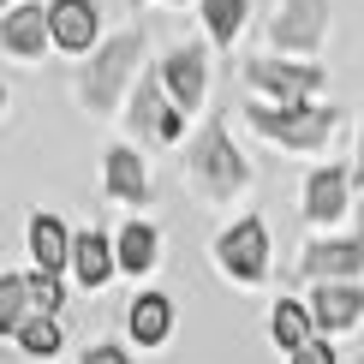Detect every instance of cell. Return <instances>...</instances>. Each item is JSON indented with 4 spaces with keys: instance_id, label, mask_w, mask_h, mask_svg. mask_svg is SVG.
I'll return each instance as SVG.
<instances>
[{
    "instance_id": "27",
    "label": "cell",
    "mask_w": 364,
    "mask_h": 364,
    "mask_svg": "<svg viewBox=\"0 0 364 364\" xmlns=\"http://www.w3.org/2000/svg\"><path fill=\"white\" fill-rule=\"evenodd\" d=\"M0 6H6V0H0Z\"/></svg>"
},
{
    "instance_id": "2",
    "label": "cell",
    "mask_w": 364,
    "mask_h": 364,
    "mask_svg": "<svg viewBox=\"0 0 364 364\" xmlns=\"http://www.w3.org/2000/svg\"><path fill=\"white\" fill-rule=\"evenodd\" d=\"M138 54H144V36H114L108 48L90 60V72H84V102L90 108H114V96H119V84L132 78Z\"/></svg>"
},
{
    "instance_id": "14",
    "label": "cell",
    "mask_w": 364,
    "mask_h": 364,
    "mask_svg": "<svg viewBox=\"0 0 364 364\" xmlns=\"http://www.w3.org/2000/svg\"><path fill=\"white\" fill-rule=\"evenodd\" d=\"M108 191L119 203H144L149 197V179H144V161L132 149H108Z\"/></svg>"
},
{
    "instance_id": "15",
    "label": "cell",
    "mask_w": 364,
    "mask_h": 364,
    "mask_svg": "<svg viewBox=\"0 0 364 364\" xmlns=\"http://www.w3.org/2000/svg\"><path fill=\"white\" fill-rule=\"evenodd\" d=\"M36 316V299H30V275H0V328L18 335V328Z\"/></svg>"
},
{
    "instance_id": "16",
    "label": "cell",
    "mask_w": 364,
    "mask_h": 364,
    "mask_svg": "<svg viewBox=\"0 0 364 364\" xmlns=\"http://www.w3.org/2000/svg\"><path fill=\"white\" fill-rule=\"evenodd\" d=\"M358 263H364V245H358V239H335V245H311L305 275H353Z\"/></svg>"
},
{
    "instance_id": "7",
    "label": "cell",
    "mask_w": 364,
    "mask_h": 364,
    "mask_svg": "<svg viewBox=\"0 0 364 364\" xmlns=\"http://www.w3.org/2000/svg\"><path fill=\"white\" fill-rule=\"evenodd\" d=\"M0 42H6L12 54L36 60V54L54 42V30H48V12H42V6H18V12H6V24H0Z\"/></svg>"
},
{
    "instance_id": "10",
    "label": "cell",
    "mask_w": 364,
    "mask_h": 364,
    "mask_svg": "<svg viewBox=\"0 0 364 364\" xmlns=\"http://www.w3.org/2000/svg\"><path fill=\"white\" fill-rule=\"evenodd\" d=\"M358 311H364V293L358 287H341V281L316 287V299H311V323L316 328H346V323H358Z\"/></svg>"
},
{
    "instance_id": "4",
    "label": "cell",
    "mask_w": 364,
    "mask_h": 364,
    "mask_svg": "<svg viewBox=\"0 0 364 364\" xmlns=\"http://www.w3.org/2000/svg\"><path fill=\"white\" fill-rule=\"evenodd\" d=\"M215 251H221V269H227V275L263 281V269H269V233H263V221H257V215H245L239 227H227Z\"/></svg>"
},
{
    "instance_id": "21",
    "label": "cell",
    "mask_w": 364,
    "mask_h": 364,
    "mask_svg": "<svg viewBox=\"0 0 364 364\" xmlns=\"http://www.w3.org/2000/svg\"><path fill=\"white\" fill-rule=\"evenodd\" d=\"M18 346L30 358H54L60 353V323H54V316H30V323L18 328Z\"/></svg>"
},
{
    "instance_id": "26",
    "label": "cell",
    "mask_w": 364,
    "mask_h": 364,
    "mask_svg": "<svg viewBox=\"0 0 364 364\" xmlns=\"http://www.w3.org/2000/svg\"><path fill=\"white\" fill-rule=\"evenodd\" d=\"M0 108H6V90H0Z\"/></svg>"
},
{
    "instance_id": "9",
    "label": "cell",
    "mask_w": 364,
    "mask_h": 364,
    "mask_svg": "<svg viewBox=\"0 0 364 364\" xmlns=\"http://www.w3.org/2000/svg\"><path fill=\"white\" fill-rule=\"evenodd\" d=\"M132 126L156 132V138H179V108L161 102V78H144L138 96H132Z\"/></svg>"
},
{
    "instance_id": "18",
    "label": "cell",
    "mask_w": 364,
    "mask_h": 364,
    "mask_svg": "<svg viewBox=\"0 0 364 364\" xmlns=\"http://www.w3.org/2000/svg\"><path fill=\"white\" fill-rule=\"evenodd\" d=\"M305 197H311L305 209H311L316 221H335L341 209H346V173H341V168H323V173L311 179V191H305Z\"/></svg>"
},
{
    "instance_id": "17",
    "label": "cell",
    "mask_w": 364,
    "mask_h": 364,
    "mask_svg": "<svg viewBox=\"0 0 364 364\" xmlns=\"http://www.w3.org/2000/svg\"><path fill=\"white\" fill-rule=\"evenodd\" d=\"M168 323H173V311H168L161 293H144L138 305H132V341L138 346H156L161 335H168Z\"/></svg>"
},
{
    "instance_id": "23",
    "label": "cell",
    "mask_w": 364,
    "mask_h": 364,
    "mask_svg": "<svg viewBox=\"0 0 364 364\" xmlns=\"http://www.w3.org/2000/svg\"><path fill=\"white\" fill-rule=\"evenodd\" d=\"M30 299H36V316H54L60 311V281L54 275H30Z\"/></svg>"
},
{
    "instance_id": "3",
    "label": "cell",
    "mask_w": 364,
    "mask_h": 364,
    "mask_svg": "<svg viewBox=\"0 0 364 364\" xmlns=\"http://www.w3.org/2000/svg\"><path fill=\"white\" fill-rule=\"evenodd\" d=\"M257 119V132H269V138H281V144H293V149H316L335 132V108H251Z\"/></svg>"
},
{
    "instance_id": "22",
    "label": "cell",
    "mask_w": 364,
    "mask_h": 364,
    "mask_svg": "<svg viewBox=\"0 0 364 364\" xmlns=\"http://www.w3.org/2000/svg\"><path fill=\"white\" fill-rule=\"evenodd\" d=\"M203 18H209V36L215 42H233L239 24H245V0H203Z\"/></svg>"
},
{
    "instance_id": "25",
    "label": "cell",
    "mask_w": 364,
    "mask_h": 364,
    "mask_svg": "<svg viewBox=\"0 0 364 364\" xmlns=\"http://www.w3.org/2000/svg\"><path fill=\"white\" fill-rule=\"evenodd\" d=\"M84 364H126V353H119V346H90Z\"/></svg>"
},
{
    "instance_id": "20",
    "label": "cell",
    "mask_w": 364,
    "mask_h": 364,
    "mask_svg": "<svg viewBox=\"0 0 364 364\" xmlns=\"http://www.w3.org/2000/svg\"><path fill=\"white\" fill-rule=\"evenodd\" d=\"M269 328H275V341L287 346V353L311 346V311H305V305H293V299H281V305H275V323H269Z\"/></svg>"
},
{
    "instance_id": "8",
    "label": "cell",
    "mask_w": 364,
    "mask_h": 364,
    "mask_svg": "<svg viewBox=\"0 0 364 364\" xmlns=\"http://www.w3.org/2000/svg\"><path fill=\"white\" fill-rule=\"evenodd\" d=\"M30 257H36V275H60V269L72 263V233L60 227V215L30 221Z\"/></svg>"
},
{
    "instance_id": "11",
    "label": "cell",
    "mask_w": 364,
    "mask_h": 364,
    "mask_svg": "<svg viewBox=\"0 0 364 364\" xmlns=\"http://www.w3.org/2000/svg\"><path fill=\"white\" fill-rule=\"evenodd\" d=\"M161 84L173 90V108H197V102H203V54L179 48L168 66H161Z\"/></svg>"
},
{
    "instance_id": "1",
    "label": "cell",
    "mask_w": 364,
    "mask_h": 364,
    "mask_svg": "<svg viewBox=\"0 0 364 364\" xmlns=\"http://www.w3.org/2000/svg\"><path fill=\"white\" fill-rule=\"evenodd\" d=\"M191 173H197V186L215 191V197H227V191L245 186V161L233 156L221 119H215V126H203V138H197V149H191Z\"/></svg>"
},
{
    "instance_id": "12",
    "label": "cell",
    "mask_w": 364,
    "mask_h": 364,
    "mask_svg": "<svg viewBox=\"0 0 364 364\" xmlns=\"http://www.w3.org/2000/svg\"><path fill=\"white\" fill-rule=\"evenodd\" d=\"M72 269H78L84 287H102L119 269V257H114V245L102 233H78V239H72Z\"/></svg>"
},
{
    "instance_id": "6",
    "label": "cell",
    "mask_w": 364,
    "mask_h": 364,
    "mask_svg": "<svg viewBox=\"0 0 364 364\" xmlns=\"http://www.w3.org/2000/svg\"><path fill=\"white\" fill-rule=\"evenodd\" d=\"M48 30H54L60 48L84 54L90 42H96V6H90V0H54L48 6Z\"/></svg>"
},
{
    "instance_id": "19",
    "label": "cell",
    "mask_w": 364,
    "mask_h": 364,
    "mask_svg": "<svg viewBox=\"0 0 364 364\" xmlns=\"http://www.w3.org/2000/svg\"><path fill=\"white\" fill-rule=\"evenodd\" d=\"M114 257H119V269H132V275H144V269L156 263V227H144V221H132L126 233L114 239Z\"/></svg>"
},
{
    "instance_id": "13",
    "label": "cell",
    "mask_w": 364,
    "mask_h": 364,
    "mask_svg": "<svg viewBox=\"0 0 364 364\" xmlns=\"http://www.w3.org/2000/svg\"><path fill=\"white\" fill-rule=\"evenodd\" d=\"M316 30H323V0H287V18H275V42L311 48Z\"/></svg>"
},
{
    "instance_id": "5",
    "label": "cell",
    "mask_w": 364,
    "mask_h": 364,
    "mask_svg": "<svg viewBox=\"0 0 364 364\" xmlns=\"http://www.w3.org/2000/svg\"><path fill=\"white\" fill-rule=\"evenodd\" d=\"M251 84L275 90L281 108H293L299 96H311V90L323 84V72H316V66H281V60H251Z\"/></svg>"
},
{
    "instance_id": "24",
    "label": "cell",
    "mask_w": 364,
    "mask_h": 364,
    "mask_svg": "<svg viewBox=\"0 0 364 364\" xmlns=\"http://www.w3.org/2000/svg\"><path fill=\"white\" fill-rule=\"evenodd\" d=\"M293 364H335V346H323V341H311V346H299Z\"/></svg>"
}]
</instances>
